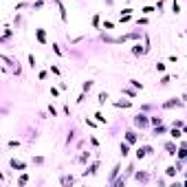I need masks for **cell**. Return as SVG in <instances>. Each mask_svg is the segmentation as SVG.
Wrapping results in <instances>:
<instances>
[{
  "instance_id": "30",
  "label": "cell",
  "mask_w": 187,
  "mask_h": 187,
  "mask_svg": "<svg viewBox=\"0 0 187 187\" xmlns=\"http://www.w3.org/2000/svg\"><path fill=\"white\" fill-rule=\"evenodd\" d=\"M183 130H185V134H187V126H183Z\"/></svg>"
},
{
  "instance_id": "16",
  "label": "cell",
  "mask_w": 187,
  "mask_h": 187,
  "mask_svg": "<svg viewBox=\"0 0 187 187\" xmlns=\"http://www.w3.org/2000/svg\"><path fill=\"white\" fill-rule=\"evenodd\" d=\"M29 183V174H22V176L18 178V185H27Z\"/></svg>"
},
{
  "instance_id": "13",
  "label": "cell",
  "mask_w": 187,
  "mask_h": 187,
  "mask_svg": "<svg viewBox=\"0 0 187 187\" xmlns=\"http://www.w3.org/2000/svg\"><path fill=\"white\" fill-rule=\"evenodd\" d=\"M108 99H110V95H108V93H99V99H97V101H99V106H103V103L108 101Z\"/></svg>"
},
{
  "instance_id": "8",
  "label": "cell",
  "mask_w": 187,
  "mask_h": 187,
  "mask_svg": "<svg viewBox=\"0 0 187 187\" xmlns=\"http://www.w3.org/2000/svg\"><path fill=\"white\" fill-rule=\"evenodd\" d=\"M165 150H167V154H170V156H174V154L178 152V150H176V145H174L172 141H167V143H165Z\"/></svg>"
},
{
  "instance_id": "6",
  "label": "cell",
  "mask_w": 187,
  "mask_h": 187,
  "mask_svg": "<svg viewBox=\"0 0 187 187\" xmlns=\"http://www.w3.org/2000/svg\"><path fill=\"white\" fill-rule=\"evenodd\" d=\"M35 35H38V42H40V44H46V33L42 29H35Z\"/></svg>"
},
{
  "instance_id": "25",
  "label": "cell",
  "mask_w": 187,
  "mask_h": 187,
  "mask_svg": "<svg viewBox=\"0 0 187 187\" xmlns=\"http://www.w3.org/2000/svg\"><path fill=\"white\" fill-rule=\"evenodd\" d=\"M150 123H154V126H158V123H161V117H152V119H150Z\"/></svg>"
},
{
  "instance_id": "4",
  "label": "cell",
  "mask_w": 187,
  "mask_h": 187,
  "mask_svg": "<svg viewBox=\"0 0 187 187\" xmlns=\"http://www.w3.org/2000/svg\"><path fill=\"white\" fill-rule=\"evenodd\" d=\"M119 152H121V156L126 158V156L130 154V143H128V141H126V143L121 141V145H119Z\"/></svg>"
},
{
  "instance_id": "9",
  "label": "cell",
  "mask_w": 187,
  "mask_h": 187,
  "mask_svg": "<svg viewBox=\"0 0 187 187\" xmlns=\"http://www.w3.org/2000/svg\"><path fill=\"white\" fill-rule=\"evenodd\" d=\"M134 178H137L139 183H145L150 176H148V172H137V174H134Z\"/></svg>"
},
{
  "instance_id": "20",
  "label": "cell",
  "mask_w": 187,
  "mask_h": 187,
  "mask_svg": "<svg viewBox=\"0 0 187 187\" xmlns=\"http://www.w3.org/2000/svg\"><path fill=\"white\" fill-rule=\"evenodd\" d=\"M95 117H97V121H99V123H106V117H103L101 112H95Z\"/></svg>"
},
{
  "instance_id": "17",
  "label": "cell",
  "mask_w": 187,
  "mask_h": 187,
  "mask_svg": "<svg viewBox=\"0 0 187 187\" xmlns=\"http://www.w3.org/2000/svg\"><path fill=\"white\" fill-rule=\"evenodd\" d=\"M130 84H132L134 88H141V90H143V84L139 82V79H130Z\"/></svg>"
},
{
  "instance_id": "22",
  "label": "cell",
  "mask_w": 187,
  "mask_h": 187,
  "mask_svg": "<svg viewBox=\"0 0 187 187\" xmlns=\"http://www.w3.org/2000/svg\"><path fill=\"white\" fill-rule=\"evenodd\" d=\"M141 11H143V13H145V15H150V13H152V11H154V7H143Z\"/></svg>"
},
{
  "instance_id": "2",
  "label": "cell",
  "mask_w": 187,
  "mask_h": 187,
  "mask_svg": "<svg viewBox=\"0 0 187 187\" xmlns=\"http://www.w3.org/2000/svg\"><path fill=\"white\" fill-rule=\"evenodd\" d=\"M183 103H185L183 99H176V97H172L170 101H165V103H163V108H181Z\"/></svg>"
},
{
  "instance_id": "29",
  "label": "cell",
  "mask_w": 187,
  "mask_h": 187,
  "mask_svg": "<svg viewBox=\"0 0 187 187\" xmlns=\"http://www.w3.org/2000/svg\"><path fill=\"white\" fill-rule=\"evenodd\" d=\"M181 99H183V101H185V103H187V93H185V95H183V97H181Z\"/></svg>"
},
{
  "instance_id": "27",
  "label": "cell",
  "mask_w": 187,
  "mask_h": 187,
  "mask_svg": "<svg viewBox=\"0 0 187 187\" xmlns=\"http://www.w3.org/2000/svg\"><path fill=\"white\" fill-rule=\"evenodd\" d=\"M86 126H90V128H97V123H95L93 119H86Z\"/></svg>"
},
{
  "instance_id": "28",
  "label": "cell",
  "mask_w": 187,
  "mask_h": 187,
  "mask_svg": "<svg viewBox=\"0 0 187 187\" xmlns=\"http://www.w3.org/2000/svg\"><path fill=\"white\" fill-rule=\"evenodd\" d=\"M137 24H139V27H141V24H148V18H139V20H137Z\"/></svg>"
},
{
  "instance_id": "3",
  "label": "cell",
  "mask_w": 187,
  "mask_h": 187,
  "mask_svg": "<svg viewBox=\"0 0 187 187\" xmlns=\"http://www.w3.org/2000/svg\"><path fill=\"white\" fill-rule=\"evenodd\" d=\"M9 165H11V170H15V172H24V170H27V165L22 161H18V158H11Z\"/></svg>"
},
{
  "instance_id": "18",
  "label": "cell",
  "mask_w": 187,
  "mask_h": 187,
  "mask_svg": "<svg viewBox=\"0 0 187 187\" xmlns=\"http://www.w3.org/2000/svg\"><path fill=\"white\" fill-rule=\"evenodd\" d=\"M172 11H174V13H181V5H178L176 0H174V2H172Z\"/></svg>"
},
{
  "instance_id": "19",
  "label": "cell",
  "mask_w": 187,
  "mask_h": 187,
  "mask_svg": "<svg viewBox=\"0 0 187 187\" xmlns=\"http://www.w3.org/2000/svg\"><path fill=\"white\" fill-rule=\"evenodd\" d=\"M121 93L128 95V97H134V90H130V88H121Z\"/></svg>"
},
{
  "instance_id": "1",
  "label": "cell",
  "mask_w": 187,
  "mask_h": 187,
  "mask_svg": "<svg viewBox=\"0 0 187 187\" xmlns=\"http://www.w3.org/2000/svg\"><path fill=\"white\" fill-rule=\"evenodd\" d=\"M134 126H137V128H148L150 119L145 117V114H137V117H134Z\"/></svg>"
},
{
  "instance_id": "5",
  "label": "cell",
  "mask_w": 187,
  "mask_h": 187,
  "mask_svg": "<svg viewBox=\"0 0 187 187\" xmlns=\"http://www.w3.org/2000/svg\"><path fill=\"white\" fill-rule=\"evenodd\" d=\"M137 139H139V134L134 132V130H128V132H126V141L128 143H137Z\"/></svg>"
},
{
  "instance_id": "7",
  "label": "cell",
  "mask_w": 187,
  "mask_h": 187,
  "mask_svg": "<svg viewBox=\"0 0 187 187\" xmlns=\"http://www.w3.org/2000/svg\"><path fill=\"white\" fill-rule=\"evenodd\" d=\"M181 170V163H176V165H170L165 172H167V176H176V172Z\"/></svg>"
},
{
  "instance_id": "24",
  "label": "cell",
  "mask_w": 187,
  "mask_h": 187,
  "mask_svg": "<svg viewBox=\"0 0 187 187\" xmlns=\"http://www.w3.org/2000/svg\"><path fill=\"white\" fill-rule=\"evenodd\" d=\"M156 70H158V73H163V70H165V64H163V62H156Z\"/></svg>"
},
{
  "instance_id": "26",
  "label": "cell",
  "mask_w": 187,
  "mask_h": 187,
  "mask_svg": "<svg viewBox=\"0 0 187 187\" xmlns=\"http://www.w3.org/2000/svg\"><path fill=\"white\" fill-rule=\"evenodd\" d=\"M33 163H38V165H42V163H44V158H42V156H33Z\"/></svg>"
},
{
  "instance_id": "23",
  "label": "cell",
  "mask_w": 187,
  "mask_h": 187,
  "mask_svg": "<svg viewBox=\"0 0 187 187\" xmlns=\"http://www.w3.org/2000/svg\"><path fill=\"white\" fill-rule=\"evenodd\" d=\"M49 112H51V114H53V117H57V108H55L53 103H51V106H49Z\"/></svg>"
},
{
  "instance_id": "14",
  "label": "cell",
  "mask_w": 187,
  "mask_h": 187,
  "mask_svg": "<svg viewBox=\"0 0 187 187\" xmlns=\"http://www.w3.org/2000/svg\"><path fill=\"white\" fill-rule=\"evenodd\" d=\"M145 53V49H141V44H134L132 46V55H143Z\"/></svg>"
},
{
  "instance_id": "15",
  "label": "cell",
  "mask_w": 187,
  "mask_h": 187,
  "mask_svg": "<svg viewBox=\"0 0 187 187\" xmlns=\"http://www.w3.org/2000/svg\"><path fill=\"white\" fill-rule=\"evenodd\" d=\"M114 106H117V108H130L132 103L130 101H114Z\"/></svg>"
},
{
  "instance_id": "12",
  "label": "cell",
  "mask_w": 187,
  "mask_h": 187,
  "mask_svg": "<svg viewBox=\"0 0 187 187\" xmlns=\"http://www.w3.org/2000/svg\"><path fill=\"white\" fill-rule=\"evenodd\" d=\"M93 84H95L93 79H86L84 84H82V90H84V93H88V90H90V88H93Z\"/></svg>"
},
{
  "instance_id": "21",
  "label": "cell",
  "mask_w": 187,
  "mask_h": 187,
  "mask_svg": "<svg viewBox=\"0 0 187 187\" xmlns=\"http://www.w3.org/2000/svg\"><path fill=\"white\" fill-rule=\"evenodd\" d=\"M29 66H31V68H35V66H38V64H35V57H33L31 53H29Z\"/></svg>"
},
{
  "instance_id": "10",
  "label": "cell",
  "mask_w": 187,
  "mask_h": 187,
  "mask_svg": "<svg viewBox=\"0 0 187 187\" xmlns=\"http://www.w3.org/2000/svg\"><path fill=\"white\" fill-rule=\"evenodd\" d=\"M170 137H172L174 141H176V139H181V137H183V132L176 128V126H174V128H172V132H170Z\"/></svg>"
},
{
  "instance_id": "11",
  "label": "cell",
  "mask_w": 187,
  "mask_h": 187,
  "mask_svg": "<svg viewBox=\"0 0 187 187\" xmlns=\"http://www.w3.org/2000/svg\"><path fill=\"white\" fill-rule=\"evenodd\" d=\"M77 161H79V163H88V161H90V152H82V154L77 156Z\"/></svg>"
}]
</instances>
